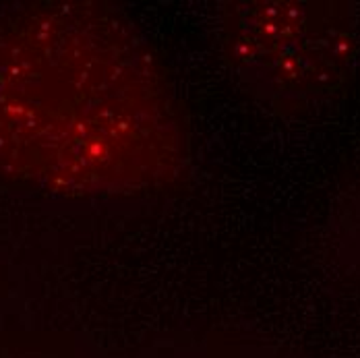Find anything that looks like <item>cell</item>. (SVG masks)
<instances>
[{"label": "cell", "mask_w": 360, "mask_h": 358, "mask_svg": "<svg viewBox=\"0 0 360 358\" xmlns=\"http://www.w3.org/2000/svg\"><path fill=\"white\" fill-rule=\"evenodd\" d=\"M224 52L238 79L271 106L321 104L356 75L359 13L331 0L234 2L224 13Z\"/></svg>", "instance_id": "2"}, {"label": "cell", "mask_w": 360, "mask_h": 358, "mask_svg": "<svg viewBox=\"0 0 360 358\" xmlns=\"http://www.w3.org/2000/svg\"><path fill=\"white\" fill-rule=\"evenodd\" d=\"M179 110L149 46L106 4H39L0 23V168L63 195L170 180Z\"/></svg>", "instance_id": "1"}, {"label": "cell", "mask_w": 360, "mask_h": 358, "mask_svg": "<svg viewBox=\"0 0 360 358\" xmlns=\"http://www.w3.org/2000/svg\"><path fill=\"white\" fill-rule=\"evenodd\" d=\"M348 252L350 257L360 263V195L356 199V207L352 215V224H350V234H348Z\"/></svg>", "instance_id": "3"}]
</instances>
